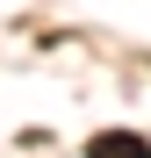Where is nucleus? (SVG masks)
I'll return each instance as SVG.
<instances>
[{
	"instance_id": "1",
	"label": "nucleus",
	"mask_w": 151,
	"mask_h": 158,
	"mask_svg": "<svg viewBox=\"0 0 151 158\" xmlns=\"http://www.w3.org/2000/svg\"><path fill=\"white\" fill-rule=\"evenodd\" d=\"M86 158H151V137L144 129H101L86 144Z\"/></svg>"
}]
</instances>
